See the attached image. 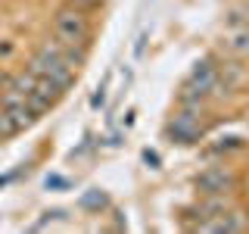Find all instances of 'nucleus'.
<instances>
[{
	"label": "nucleus",
	"mask_w": 249,
	"mask_h": 234,
	"mask_svg": "<svg viewBox=\"0 0 249 234\" xmlns=\"http://www.w3.org/2000/svg\"><path fill=\"white\" fill-rule=\"evenodd\" d=\"M28 69L35 75H41V78H50L62 94L75 84V66H69L66 47H59L56 41H47V44L37 47L35 57H31V62H28Z\"/></svg>",
	"instance_id": "nucleus-1"
},
{
	"label": "nucleus",
	"mask_w": 249,
	"mask_h": 234,
	"mask_svg": "<svg viewBox=\"0 0 249 234\" xmlns=\"http://www.w3.org/2000/svg\"><path fill=\"white\" fill-rule=\"evenodd\" d=\"M90 38V19L88 13L75 10V6H59L53 16V41L59 47H88Z\"/></svg>",
	"instance_id": "nucleus-2"
},
{
	"label": "nucleus",
	"mask_w": 249,
	"mask_h": 234,
	"mask_svg": "<svg viewBox=\"0 0 249 234\" xmlns=\"http://www.w3.org/2000/svg\"><path fill=\"white\" fill-rule=\"evenodd\" d=\"M202 109H190V106H181V113L168 122V137L178 140V144H193L199 135H202Z\"/></svg>",
	"instance_id": "nucleus-3"
},
{
	"label": "nucleus",
	"mask_w": 249,
	"mask_h": 234,
	"mask_svg": "<svg viewBox=\"0 0 249 234\" xmlns=\"http://www.w3.org/2000/svg\"><path fill=\"white\" fill-rule=\"evenodd\" d=\"M237 187V172L228 166H209L196 175V191L202 194H231Z\"/></svg>",
	"instance_id": "nucleus-4"
},
{
	"label": "nucleus",
	"mask_w": 249,
	"mask_h": 234,
	"mask_svg": "<svg viewBox=\"0 0 249 234\" xmlns=\"http://www.w3.org/2000/svg\"><path fill=\"white\" fill-rule=\"evenodd\" d=\"M215 81H218V66H215V59H199L196 66L190 69L187 88H193V91H199V94H206V97H209V91H212Z\"/></svg>",
	"instance_id": "nucleus-5"
},
{
	"label": "nucleus",
	"mask_w": 249,
	"mask_h": 234,
	"mask_svg": "<svg viewBox=\"0 0 249 234\" xmlns=\"http://www.w3.org/2000/svg\"><path fill=\"white\" fill-rule=\"evenodd\" d=\"M231 203H228V194H202V200L196 203V225L206 222V218H218L221 213H228Z\"/></svg>",
	"instance_id": "nucleus-6"
},
{
	"label": "nucleus",
	"mask_w": 249,
	"mask_h": 234,
	"mask_svg": "<svg viewBox=\"0 0 249 234\" xmlns=\"http://www.w3.org/2000/svg\"><path fill=\"white\" fill-rule=\"evenodd\" d=\"M3 109H6V116L13 119L16 131H25V128H31V125L37 122V116L31 113V106L25 103V100H19V103H13V106H3Z\"/></svg>",
	"instance_id": "nucleus-7"
},
{
	"label": "nucleus",
	"mask_w": 249,
	"mask_h": 234,
	"mask_svg": "<svg viewBox=\"0 0 249 234\" xmlns=\"http://www.w3.org/2000/svg\"><path fill=\"white\" fill-rule=\"evenodd\" d=\"M224 47L233 57H249V25L246 28H233L228 38H224Z\"/></svg>",
	"instance_id": "nucleus-8"
},
{
	"label": "nucleus",
	"mask_w": 249,
	"mask_h": 234,
	"mask_svg": "<svg viewBox=\"0 0 249 234\" xmlns=\"http://www.w3.org/2000/svg\"><path fill=\"white\" fill-rule=\"evenodd\" d=\"M78 206L88 209V213H100V209H109V197H106V191L93 187V191H84V194H81Z\"/></svg>",
	"instance_id": "nucleus-9"
},
{
	"label": "nucleus",
	"mask_w": 249,
	"mask_h": 234,
	"mask_svg": "<svg viewBox=\"0 0 249 234\" xmlns=\"http://www.w3.org/2000/svg\"><path fill=\"white\" fill-rule=\"evenodd\" d=\"M13 135H19V131H16L13 119L6 116V109H0V140H10Z\"/></svg>",
	"instance_id": "nucleus-10"
},
{
	"label": "nucleus",
	"mask_w": 249,
	"mask_h": 234,
	"mask_svg": "<svg viewBox=\"0 0 249 234\" xmlns=\"http://www.w3.org/2000/svg\"><path fill=\"white\" fill-rule=\"evenodd\" d=\"M69 6H75V10H81V13H93V10H100V6L106 3V0H66Z\"/></svg>",
	"instance_id": "nucleus-11"
},
{
	"label": "nucleus",
	"mask_w": 249,
	"mask_h": 234,
	"mask_svg": "<svg viewBox=\"0 0 249 234\" xmlns=\"http://www.w3.org/2000/svg\"><path fill=\"white\" fill-rule=\"evenodd\" d=\"M62 184H66V181H62L59 175H50V178H47V187H62Z\"/></svg>",
	"instance_id": "nucleus-12"
},
{
	"label": "nucleus",
	"mask_w": 249,
	"mask_h": 234,
	"mask_svg": "<svg viewBox=\"0 0 249 234\" xmlns=\"http://www.w3.org/2000/svg\"><path fill=\"white\" fill-rule=\"evenodd\" d=\"M103 100H106V94H103V91H97V94H93V100H90V106H100Z\"/></svg>",
	"instance_id": "nucleus-13"
},
{
	"label": "nucleus",
	"mask_w": 249,
	"mask_h": 234,
	"mask_svg": "<svg viewBox=\"0 0 249 234\" xmlns=\"http://www.w3.org/2000/svg\"><path fill=\"white\" fill-rule=\"evenodd\" d=\"M0 109H3V75H0Z\"/></svg>",
	"instance_id": "nucleus-14"
}]
</instances>
